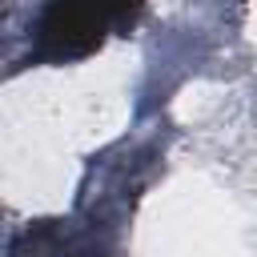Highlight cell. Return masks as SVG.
Returning a JSON list of instances; mask_svg holds the SVG:
<instances>
[{"instance_id": "cell-1", "label": "cell", "mask_w": 257, "mask_h": 257, "mask_svg": "<svg viewBox=\"0 0 257 257\" xmlns=\"http://www.w3.org/2000/svg\"><path fill=\"white\" fill-rule=\"evenodd\" d=\"M145 0H48L32 24L36 64H72L92 56L108 36H128Z\"/></svg>"}]
</instances>
